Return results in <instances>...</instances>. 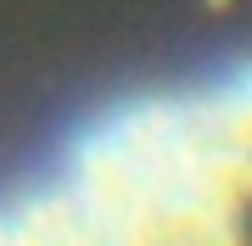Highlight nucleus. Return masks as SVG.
<instances>
[{
  "mask_svg": "<svg viewBox=\"0 0 252 246\" xmlns=\"http://www.w3.org/2000/svg\"><path fill=\"white\" fill-rule=\"evenodd\" d=\"M0 246H252V56L73 123L0 185Z\"/></svg>",
  "mask_w": 252,
  "mask_h": 246,
  "instance_id": "f257e3e1",
  "label": "nucleus"
}]
</instances>
